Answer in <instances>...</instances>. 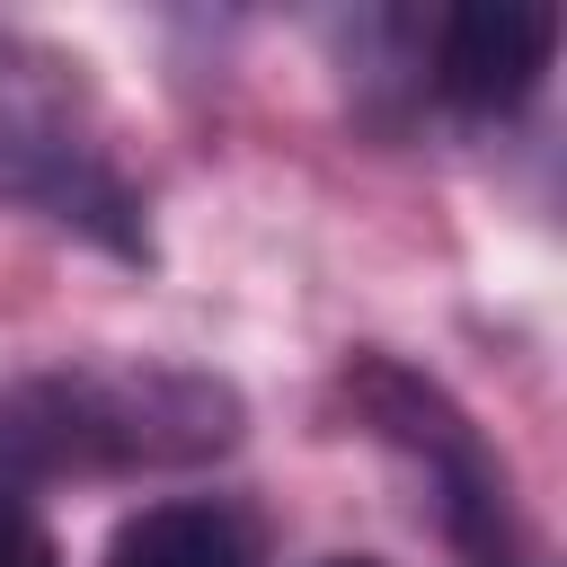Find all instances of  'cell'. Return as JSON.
Segmentation results:
<instances>
[{
    "label": "cell",
    "mask_w": 567,
    "mask_h": 567,
    "mask_svg": "<svg viewBox=\"0 0 567 567\" xmlns=\"http://www.w3.org/2000/svg\"><path fill=\"white\" fill-rule=\"evenodd\" d=\"M239 443V390L186 363H62L0 390V487L186 470Z\"/></svg>",
    "instance_id": "cell-1"
},
{
    "label": "cell",
    "mask_w": 567,
    "mask_h": 567,
    "mask_svg": "<svg viewBox=\"0 0 567 567\" xmlns=\"http://www.w3.org/2000/svg\"><path fill=\"white\" fill-rule=\"evenodd\" d=\"M0 195L106 239L115 257H142V204L115 177L106 142L80 124L71 62L0 35Z\"/></svg>",
    "instance_id": "cell-2"
},
{
    "label": "cell",
    "mask_w": 567,
    "mask_h": 567,
    "mask_svg": "<svg viewBox=\"0 0 567 567\" xmlns=\"http://www.w3.org/2000/svg\"><path fill=\"white\" fill-rule=\"evenodd\" d=\"M346 399L363 408V425H372L381 443H399V452L425 470V487H434V505H443V532H452L470 558H496L505 532H514V505H505V461L487 452V434H478L425 372H408V363H390V354H363V363L346 372Z\"/></svg>",
    "instance_id": "cell-3"
},
{
    "label": "cell",
    "mask_w": 567,
    "mask_h": 567,
    "mask_svg": "<svg viewBox=\"0 0 567 567\" xmlns=\"http://www.w3.org/2000/svg\"><path fill=\"white\" fill-rule=\"evenodd\" d=\"M549 53H558L549 0H470L434 27V89L470 115H505L540 89Z\"/></svg>",
    "instance_id": "cell-4"
},
{
    "label": "cell",
    "mask_w": 567,
    "mask_h": 567,
    "mask_svg": "<svg viewBox=\"0 0 567 567\" xmlns=\"http://www.w3.org/2000/svg\"><path fill=\"white\" fill-rule=\"evenodd\" d=\"M106 567H257V532L221 496H168L115 523Z\"/></svg>",
    "instance_id": "cell-5"
},
{
    "label": "cell",
    "mask_w": 567,
    "mask_h": 567,
    "mask_svg": "<svg viewBox=\"0 0 567 567\" xmlns=\"http://www.w3.org/2000/svg\"><path fill=\"white\" fill-rule=\"evenodd\" d=\"M0 567H62L53 558V532L27 514V496H9L0 487Z\"/></svg>",
    "instance_id": "cell-6"
},
{
    "label": "cell",
    "mask_w": 567,
    "mask_h": 567,
    "mask_svg": "<svg viewBox=\"0 0 567 567\" xmlns=\"http://www.w3.org/2000/svg\"><path fill=\"white\" fill-rule=\"evenodd\" d=\"M319 567H381V558H319Z\"/></svg>",
    "instance_id": "cell-7"
}]
</instances>
